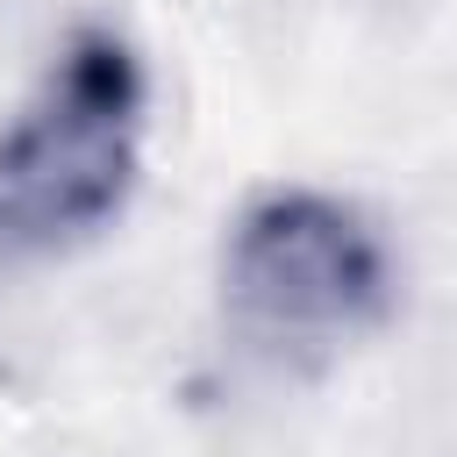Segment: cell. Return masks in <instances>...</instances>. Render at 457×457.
<instances>
[{
    "instance_id": "cell-1",
    "label": "cell",
    "mask_w": 457,
    "mask_h": 457,
    "mask_svg": "<svg viewBox=\"0 0 457 457\" xmlns=\"http://www.w3.org/2000/svg\"><path fill=\"white\" fill-rule=\"evenodd\" d=\"M150 71L107 21L64 29L0 129V257H50L121 221L143 179Z\"/></svg>"
},
{
    "instance_id": "cell-2",
    "label": "cell",
    "mask_w": 457,
    "mask_h": 457,
    "mask_svg": "<svg viewBox=\"0 0 457 457\" xmlns=\"http://www.w3.org/2000/svg\"><path fill=\"white\" fill-rule=\"evenodd\" d=\"M221 307L293 350H336L393 321L400 257L386 228L328 186H257L221 236Z\"/></svg>"
}]
</instances>
